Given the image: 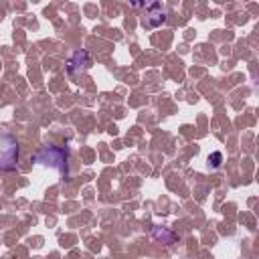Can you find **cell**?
<instances>
[{"label": "cell", "instance_id": "277c9868", "mask_svg": "<svg viewBox=\"0 0 259 259\" xmlns=\"http://www.w3.org/2000/svg\"><path fill=\"white\" fill-rule=\"evenodd\" d=\"M89 65H91L89 53L87 51H77V53H73V57L67 63V73L71 77H75L77 73H83L85 69H89Z\"/></svg>", "mask_w": 259, "mask_h": 259}, {"label": "cell", "instance_id": "5b68a950", "mask_svg": "<svg viewBox=\"0 0 259 259\" xmlns=\"http://www.w3.org/2000/svg\"><path fill=\"white\" fill-rule=\"evenodd\" d=\"M152 235L158 239V241H162V243H166V245H170V243H176V233H172V231H168V229H164V227H154L152 229Z\"/></svg>", "mask_w": 259, "mask_h": 259}, {"label": "cell", "instance_id": "7a4b0ae2", "mask_svg": "<svg viewBox=\"0 0 259 259\" xmlns=\"http://www.w3.org/2000/svg\"><path fill=\"white\" fill-rule=\"evenodd\" d=\"M32 160H34L36 164H45V166L57 168L61 174H67V152H65L63 148L47 146V148H42L40 152H36Z\"/></svg>", "mask_w": 259, "mask_h": 259}, {"label": "cell", "instance_id": "6da1fadb", "mask_svg": "<svg viewBox=\"0 0 259 259\" xmlns=\"http://www.w3.org/2000/svg\"><path fill=\"white\" fill-rule=\"evenodd\" d=\"M18 140L8 134V132H0V170L2 172H10L18 166Z\"/></svg>", "mask_w": 259, "mask_h": 259}, {"label": "cell", "instance_id": "8992f818", "mask_svg": "<svg viewBox=\"0 0 259 259\" xmlns=\"http://www.w3.org/2000/svg\"><path fill=\"white\" fill-rule=\"evenodd\" d=\"M221 160H223L221 152H214V154H210V156H208V164H210L212 168H219V166H221Z\"/></svg>", "mask_w": 259, "mask_h": 259}, {"label": "cell", "instance_id": "3957f363", "mask_svg": "<svg viewBox=\"0 0 259 259\" xmlns=\"http://www.w3.org/2000/svg\"><path fill=\"white\" fill-rule=\"evenodd\" d=\"M146 8L144 16H142V26L146 28H158L166 22V8L160 2H152V4H142Z\"/></svg>", "mask_w": 259, "mask_h": 259}]
</instances>
